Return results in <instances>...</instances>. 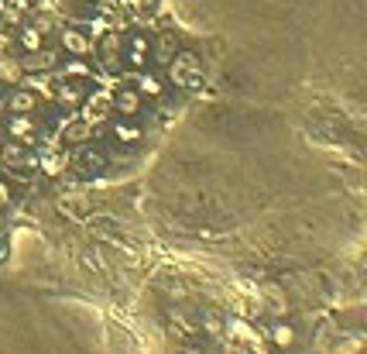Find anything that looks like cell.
<instances>
[{"label":"cell","mask_w":367,"mask_h":354,"mask_svg":"<svg viewBox=\"0 0 367 354\" xmlns=\"http://www.w3.org/2000/svg\"><path fill=\"white\" fill-rule=\"evenodd\" d=\"M120 59L127 62L131 69H148V62H151V41H148V35H141V31H134V35H127V41H124V52H120Z\"/></svg>","instance_id":"cell-1"},{"label":"cell","mask_w":367,"mask_h":354,"mask_svg":"<svg viewBox=\"0 0 367 354\" xmlns=\"http://www.w3.org/2000/svg\"><path fill=\"white\" fill-rule=\"evenodd\" d=\"M169 76H172L175 86H189L196 76H203V69H199L193 52H182V48H179L172 59H169Z\"/></svg>","instance_id":"cell-2"},{"label":"cell","mask_w":367,"mask_h":354,"mask_svg":"<svg viewBox=\"0 0 367 354\" xmlns=\"http://www.w3.org/2000/svg\"><path fill=\"white\" fill-rule=\"evenodd\" d=\"M4 131H7V138L21 141V145H35V141H38V124H35V114H7V120H4Z\"/></svg>","instance_id":"cell-3"},{"label":"cell","mask_w":367,"mask_h":354,"mask_svg":"<svg viewBox=\"0 0 367 354\" xmlns=\"http://www.w3.org/2000/svg\"><path fill=\"white\" fill-rule=\"evenodd\" d=\"M4 107H7V114H38L41 97L28 86H11V93L4 97Z\"/></svg>","instance_id":"cell-4"},{"label":"cell","mask_w":367,"mask_h":354,"mask_svg":"<svg viewBox=\"0 0 367 354\" xmlns=\"http://www.w3.org/2000/svg\"><path fill=\"white\" fill-rule=\"evenodd\" d=\"M58 45L65 48V56H79V59H90L93 56V41L86 31L79 28H58Z\"/></svg>","instance_id":"cell-5"},{"label":"cell","mask_w":367,"mask_h":354,"mask_svg":"<svg viewBox=\"0 0 367 354\" xmlns=\"http://www.w3.org/2000/svg\"><path fill=\"white\" fill-rule=\"evenodd\" d=\"M141 103H144V97L137 93L134 86H120L114 97H110V107H114V114H120V118H131V120L141 114Z\"/></svg>","instance_id":"cell-6"},{"label":"cell","mask_w":367,"mask_h":354,"mask_svg":"<svg viewBox=\"0 0 367 354\" xmlns=\"http://www.w3.org/2000/svg\"><path fill=\"white\" fill-rule=\"evenodd\" d=\"M79 107H83V120H86V124H93V127H100L103 120H110V114H114V107H110V97H107V93H93L90 100L83 97Z\"/></svg>","instance_id":"cell-7"},{"label":"cell","mask_w":367,"mask_h":354,"mask_svg":"<svg viewBox=\"0 0 367 354\" xmlns=\"http://www.w3.org/2000/svg\"><path fill=\"white\" fill-rule=\"evenodd\" d=\"M0 162H4L7 169H28V165H38V158L28 152V145H21V141H14V138L4 141V148H0Z\"/></svg>","instance_id":"cell-8"},{"label":"cell","mask_w":367,"mask_h":354,"mask_svg":"<svg viewBox=\"0 0 367 354\" xmlns=\"http://www.w3.org/2000/svg\"><path fill=\"white\" fill-rule=\"evenodd\" d=\"M18 62H21V73H45V69H55L58 66V52L45 45L38 52H24Z\"/></svg>","instance_id":"cell-9"},{"label":"cell","mask_w":367,"mask_h":354,"mask_svg":"<svg viewBox=\"0 0 367 354\" xmlns=\"http://www.w3.org/2000/svg\"><path fill=\"white\" fill-rule=\"evenodd\" d=\"M93 52H97L100 56V62H103V69H107V73H117V69H120V38H117L114 31H110V35H103V41H100V45H93Z\"/></svg>","instance_id":"cell-10"},{"label":"cell","mask_w":367,"mask_h":354,"mask_svg":"<svg viewBox=\"0 0 367 354\" xmlns=\"http://www.w3.org/2000/svg\"><path fill=\"white\" fill-rule=\"evenodd\" d=\"M93 135H97V127H93V124H86L83 118L69 120V124L62 127V141H65V145H73V148H79V145H90V141H93Z\"/></svg>","instance_id":"cell-11"},{"label":"cell","mask_w":367,"mask_h":354,"mask_svg":"<svg viewBox=\"0 0 367 354\" xmlns=\"http://www.w3.org/2000/svg\"><path fill=\"white\" fill-rule=\"evenodd\" d=\"M179 48H182V45H179V35H175V31H161V35L151 41V59H155L158 66H169V59H172Z\"/></svg>","instance_id":"cell-12"},{"label":"cell","mask_w":367,"mask_h":354,"mask_svg":"<svg viewBox=\"0 0 367 354\" xmlns=\"http://www.w3.org/2000/svg\"><path fill=\"white\" fill-rule=\"evenodd\" d=\"M58 210L69 220H86L90 217V199L83 193H65V197H58Z\"/></svg>","instance_id":"cell-13"},{"label":"cell","mask_w":367,"mask_h":354,"mask_svg":"<svg viewBox=\"0 0 367 354\" xmlns=\"http://www.w3.org/2000/svg\"><path fill=\"white\" fill-rule=\"evenodd\" d=\"M83 97H86V90H83L79 83H73V79L62 76V83L55 86V103H62V107H79Z\"/></svg>","instance_id":"cell-14"},{"label":"cell","mask_w":367,"mask_h":354,"mask_svg":"<svg viewBox=\"0 0 367 354\" xmlns=\"http://www.w3.org/2000/svg\"><path fill=\"white\" fill-rule=\"evenodd\" d=\"M134 90L141 93V97H161V79L151 76V73H144V69H137V76H134Z\"/></svg>","instance_id":"cell-15"},{"label":"cell","mask_w":367,"mask_h":354,"mask_svg":"<svg viewBox=\"0 0 367 354\" xmlns=\"http://www.w3.org/2000/svg\"><path fill=\"white\" fill-rule=\"evenodd\" d=\"M18 45H21V52H38V48L48 45V38L41 35L38 28H31V24H28V28H21L18 31Z\"/></svg>","instance_id":"cell-16"},{"label":"cell","mask_w":367,"mask_h":354,"mask_svg":"<svg viewBox=\"0 0 367 354\" xmlns=\"http://www.w3.org/2000/svg\"><path fill=\"white\" fill-rule=\"evenodd\" d=\"M79 148H83V152H79V169H83V172H100V169H103V165H107V155H103V152H100V148H93V152H90V148H86V145H79Z\"/></svg>","instance_id":"cell-17"},{"label":"cell","mask_w":367,"mask_h":354,"mask_svg":"<svg viewBox=\"0 0 367 354\" xmlns=\"http://www.w3.org/2000/svg\"><path fill=\"white\" fill-rule=\"evenodd\" d=\"M114 138L120 141V145H134V141L141 138V127H137V124H131V118H120L114 124Z\"/></svg>","instance_id":"cell-18"},{"label":"cell","mask_w":367,"mask_h":354,"mask_svg":"<svg viewBox=\"0 0 367 354\" xmlns=\"http://www.w3.org/2000/svg\"><path fill=\"white\" fill-rule=\"evenodd\" d=\"M271 344H278V348H292V344H295V330H292V323H271Z\"/></svg>","instance_id":"cell-19"},{"label":"cell","mask_w":367,"mask_h":354,"mask_svg":"<svg viewBox=\"0 0 367 354\" xmlns=\"http://www.w3.org/2000/svg\"><path fill=\"white\" fill-rule=\"evenodd\" d=\"M21 79V62L11 59V56H0V83H18Z\"/></svg>","instance_id":"cell-20"},{"label":"cell","mask_w":367,"mask_h":354,"mask_svg":"<svg viewBox=\"0 0 367 354\" xmlns=\"http://www.w3.org/2000/svg\"><path fill=\"white\" fill-rule=\"evenodd\" d=\"M62 76H65V79H83V76H93V73H90L86 59H79V56H69L65 69H62Z\"/></svg>","instance_id":"cell-21"},{"label":"cell","mask_w":367,"mask_h":354,"mask_svg":"<svg viewBox=\"0 0 367 354\" xmlns=\"http://www.w3.org/2000/svg\"><path fill=\"white\" fill-rule=\"evenodd\" d=\"M38 165L45 169V172H52V176H55V172L65 169V158L62 155H45V158H38Z\"/></svg>","instance_id":"cell-22"},{"label":"cell","mask_w":367,"mask_h":354,"mask_svg":"<svg viewBox=\"0 0 367 354\" xmlns=\"http://www.w3.org/2000/svg\"><path fill=\"white\" fill-rule=\"evenodd\" d=\"M31 28H38L41 35H45V38H48V35H52V31H55V18H48V14H38V18L31 21Z\"/></svg>","instance_id":"cell-23"},{"label":"cell","mask_w":367,"mask_h":354,"mask_svg":"<svg viewBox=\"0 0 367 354\" xmlns=\"http://www.w3.org/2000/svg\"><path fill=\"white\" fill-rule=\"evenodd\" d=\"M4 207H11V186L0 179V210H4Z\"/></svg>","instance_id":"cell-24"},{"label":"cell","mask_w":367,"mask_h":354,"mask_svg":"<svg viewBox=\"0 0 367 354\" xmlns=\"http://www.w3.org/2000/svg\"><path fill=\"white\" fill-rule=\"evenodd\" d=\"M90 4H100V0H90Z\"/></svg>","instance_id":"cell-25"}]
</instances>
